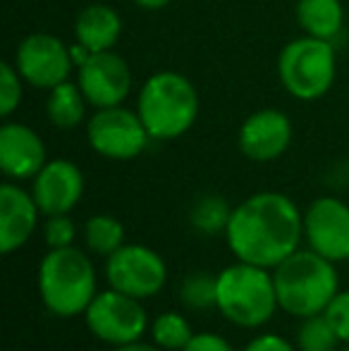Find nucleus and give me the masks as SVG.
Here are the masks:
<instances>
[{
  "label": "nucleus",
  "mask_w": 349,
  "mask_h": 351,
  "mask_svg": "<svg viewBox=\"0 0 349 351\" xmlns=\"http://www.w3.org/2000/svg\"><path fill=\"white\" fill-rule=\"evenodd\" d=\"M297 19L306 36L333 41L342 32L345 10H342L340 0H299Z\"/></svg>",
  "instance_id": "18"
},
{
  "label": "nucleus",
  "mask_w": 349,
  "mask_h": 351,
  "mask_svg": "<svg viewBox=\"0 0 349 351\" xmlns=\"http://www.w3.org/2000/svg\"><path fill=\"white\" fill-rule=\"evenodd\" d=\"M122 32V19L110 5L93 3L80 12L75 22L77 43H82L91 53L110 51Z\"/></svg>",
  "instance_id": "17"
},
{
  "label": "nucleus",
  "mask_w": 349,
  "mask_h": 351,
  "mask_svg": "<svg viewBox=\"0 0 349 351\" xmlns=\"http://www.w3.org/2000/svg\"><path fill=\"white\" fill-rule=\"evenodd\" d=\"M84 106H86V98L82 93L80 84H72L67 79V82L58 84V86H53L48 91L46 115L60 130H72L84 117Z\"/></svg>",
  "instance_id": "19"
},
{
  "label": "nucleus",
  "mask_w": 349,
  "mask_h": 351,
  "mask_svg": "<svg viewBox=\"0 0 349 351\" xmlns=\"http://www.w3.org/2000/svg\"><path fill=\"white\" fill-rule=\"evenodd\" d=\"M32 194L43 215H65L84 194V175L70 160H48L34 177Z\"/></svg>",
  "instance_id": "13"
},
{
  "label": "nucleus",
  "mask_w": 349,
  "mask_h": 351,
  "mask_svg": "<svg viewBox=\"0 0 349 351\" xmlns=\"http://www.w3.org/2000/svg\"><path fill=\"white\" fill-rule=\"evenodd\" d=\"M342 351H349V344H347V347H345V349H342Z\"/></svg>",
  "instance_id": "32"
},
{
  "label": "nucleus",
  "mask_w": 349,
  "mask_h": 351,
  "mask_svg": "<svg viewBox=\"0 0 349 351\" xmlns=\"http://www.w3.org/2000/svg\"><path fill=\"white\" fill-rule=\"evenodd\" d=\"M139 8H144V10H160V8H165L168 3H173V0H134Z\"/></svg>",
  "instance_id": "31"
},
{
  "label": "nucleus",
  "mask_w": 349,
  "mask_h": 351,
  "mask_svg": "<svg viewBox=\"0 0 349 351\" xmlns=\"http://www.w3.org/2000/svg\"><path fill=\"white\" fill-rule=\"evenodd\" d=\"M22 101V74L10 62L0 65V115L10 117Z\"/></svg>",
  "instance_id": "25"
},
{
  "label": "nucleus",
  "mask_w": 349,
  "mask_h": 351,
  "mask_svg": "<svg viewBox=\"0 0 349 351\" xmlns=\"http://www.w3.org/2000/svg\"><path fill=\"white\" fill-rule=\"evenodd\" d=\"M273 282L280 308L294 318L326 313L330 301L340 291L335 263L313 249H297L282 263L275 265Z\"/></svg>",
  "instance_id": "2"
},
{
  "label": "nucleus",
  "mask_w": 349,
  "mask_h": 351,
  "mask_svg": "<svg viewBox=\"0 0 349 351\" xmlns=\"http://www.w3.org/2000/svg\"><path fill=\"white\" fill-rule=\"evenodd\" d=\"M335 48L330 41L316 36L294 38L278 58L280 84L299 101H316L326 96L335 82Z\"/></svg>",
  "instance_id": "6"
},
{
  "label": "nucleus",
  "mask_w": 349,
  "mask_h": 351,
  "mask_svg": "<svg viewBox=\"0 0 349 351\" xmlns=\"http://www.w3.org/2000/svg\"><path fill=\"white\" fill-rule=\"evenodd\" d=\"M289 141H292V122L285 112L273 108L249 115L239 130V148L249 160H275L287 151Z\"/></svg>",
  "instance_id": "14"
},
{
  "label": "nucleus",
  "mask_w": 349,
  "mask_h": 351,
  "mask_svg": "<svg viewBox=\"0 0 349 351\" xmlns=\"http://www.w3.org/2000/svg\"><path fill=\"white\" fill-rule=\"evenodd\" d=\"M225 237L237 261L270 270L299 249L304 215L289 196L261 191L232 208Z\"/></svg>",
  "instance_id": "1"
},
{
  "label": "nucleus",
  "mask_w": 349,
  "mask_h": 351,
  "mask_svg": "<svg viewBox=\"0 0 349 351\" xmlns=\"http://www.w3.org/2000/svg\"><path fill=\"white\" fill-rule=\"evenodd\" d=\"M88 146L110 160H130L146 148L151 134L146 132L139 112L122 106L98 108L86 125Z\"/></svg>",
  "instance_id": "8"
},
{
  "label": "nucleus",
  "mask_w": 349,
  "mask_h": 351,
  "mask_svg": "<svg viewBox=\"0 0 349 351\" xmlns=\"http://www.w3.org/2000/svg\"><path fill=\"white\" fill-rule=\"evenodd\" d=\"M14 67L24 82L36 88H48L67 82L75 67L72 53L53 34H29L17 48Z\"/></svg>",
  "instance_id": "10"
},
{
  "label": "nucleus",
  "mask_w": 349,
  "mask_h": 351,
  "mask_svg": "<svg viewBox=\"0 0 349 351\" xmlns=\"http://www.w3.org/2000/svg\"><path fill=\"white\" fill-rule=\"evenodd\" d=\"M326 315L335 328L340 342L349 344V291H337V296L326 308Z\"/></svg>",
  "instance_id": "27"
},
{
  "label": "nucleus",
  "mask_w": 349,
  "mask_h": 351,
  "mask_svg": "<svg viewBox=\"0 0 349 351\" xmlns=\"http://www.w3.org/2000/svg\"><path fill=\"white\" fill-rule=\"evenodd\" d=\"M182 351H234V349H232V344H230L225 337H220V335L199 332L189 339V344H186Z\"/></svg>",
  "instance_id": "28"
},
{
  "label": "nucleus",
  "mask_w": 349,
  "mask_h": 351,
  "mask_svg": "<svg viewBox=\"0 0 349 351\" xmlns=\"http://www.w3.org/2000/svg\"><path fill=\"white\" fill-rule=\"evenodd\" d=\"M112 351H163L158 344H146V342H132V344H122V347H115Z\"/></svg>",
  "instance_id": "30"
},
{
  "label": "nucleus",
  "mask_w": 349,
  "mask_h": 351,
  "mask_svg": "<svg viewBox=\"0 0 349 351\" xmlns=\"http://www.w3.org/2000/svg\"><path fill=\"white\" fill-rule=\"evenodd\" d=\"M244 351H294V347L280 335H258L247 344Z\"/></svg>",
  "instance_id": "29"
},
{
  "label": "nucleus",
  "mask_w": 349,
  "mask_h": 351,
  "mask_svg": "<svg viewBox=\"0 0 349 351\" xmlns=\"http://www.w3.org/2000/svg\"><path fill=\"white\" fill-rule=\"evenodd\" d=\"M136 112L156 141H170L191 130L199 115V96L184 74L158 72L144 82Z\"/></svg>",
  "instance_id": "3"
},
{
  "label": "nucleus",
  "mask_w": 349,
  "mask_h": 351,
  "mask_svg": "<svg viewBox=\"0 0 349 351\" xmlns=\"http://www.w3.org/2000/svg\"><path fill=\"white\" fill-rule=\"evenodd\" d=\"M337 344H340V337L326 313L302 318V325L297 330L299 351H337Z\"/></svg>",
  "instance_id": "22"
},
{
  "label": "nucleus",
  "mask_w": 349,
  "mask_h": 351,
  "mask_svg": "<svg viewBox=\"0 0 349 351\" xmlns=\"http://www.w3.org/2000/svg\"><path fill=\"white\" fill-rule=\"evenodd\" d=\"M38 289L51 313L72 318L84 313L96 291V268L77 246L51 249L38 268Z\"/></svg>",
  "instance_id": "4"
},
{
  "label": "nucleus",
  "mask_w": 349,
  "mask_h": 351,
  "mask_svg": "<svg viewBox=\"0 0 349 351\" xmlns=\"http://www.w3.org/2000/svg\"><path fill=\"white\" fill-rule=\"evenodd\" d=\"M84 239L93 254L110 256L125 246V227L112 215H93L84 225Z\"/></svg>",
  "instance_id": "20"
},
{
  "label": "nucleus",
  "mask_w": 349,
  "mask_h": 351,
  "mask_svg": "<svg viewBox=\"0 0 349 351\" xmlns=\"http://www.w3.org/2000/svg\"><path fill=\"white\" fill-rule=\"evenodd\" d=\"M304 237L328 261H349V206L335 196H321L304 215Z\"/></svg>",
  "instance_id": "11"
},
{
  "label": "nucleus",
  "mask_w": 349,
  "mask_h": 351,
  "mask_svg": "<svg viewBox=\"0 0 349 351\" xmlns=\"http://www.w3.org/2000/svg\"><path fill=\"white\" fill-rule=\"evenodd\" d=\"M151 332H154V342L158 344L160 349H168V351H182L189 344V339L194 337L189 320L182 313H175V311L160 313L158 318L154 320Z\"/></svg>",
  "instance_id": "24"
},
{
  "label": "nucleus",
  "mask_w": 349,
  "mask_h": 351,
  "mask_svg": "<svg viewBox=\"0 0 349 351\" xmlns=\"http://www.w3.org/2000/svg\"><path fill=\"white\" fill-rule=\"evenodd\" d=\"M180 299L191 311H208L218 304V275L210 273H191L182 280Z\"/></svg>",
  "instance_id": "23"
},
{
  "label": "nucleus",
  "mask_w": 349,
  "mask_h": 351,
  "mask_svg": "<svg viewBox=\"0 0 349 351\" xmlns=\"http://www.w3.org/2000/svg\"><path fill=\"white\" fill-rule=\"evenodd\" d=\"M84 320L93 337L112 347L139 342L149 328V318L139 299L122 294L112 287L93 296L84 311Z\"/></svg>",
  "instance_id": "7"
},
{
  "label": "nucleus",
  "mask_w": 349,
  "mask_h": 351,
  "mask_svg": "<svg viewBox=\"0 0 349 351\" xmlns=\"http://www.w3.org/2000/svg\"><path fill=\"white\" fill-rule=\"evenodd\" d=\"M230 217H232V208H230L223 196H215V194H206L201 199H196V204L191 206L189 213L191 227L199 230L201 234L225 232L230 225Z\"/></svg>",
  "instance_id": "21"
},
{
  "label": "nucleus",
  "mask_w": 349,
  "mask_h": 351,
  "mask_svg": "<svg viewBox=\"0 0 349 351\" xmlns=\"http://www.w3.org/2000/svg\"><path fill=\"white\" fill-rule=\"evenodd\" d=\"M46 162V146L32 127L19 122L0 127V167L10 180H32Z\"/></svg>",
  "instance_id": "15"
},
{
  "label": "nucleus",
  "mask_w": 349,
  "mask_h": 351,
  "mask_svg": "<svg viewBox=\"0 0 349 351\" xmlns=\"http://www.w3.org/2000/svg\"><path fill=\"white\" fill-rule=\"evenodd\" d=\"M106 280L112 289L134 299H149L163 289L168 280L165 261L144 244H125L108 256Z\"/></svg>",
  "instance_id": "9"
},
{
  "label": "nucleus",
  "mask_w": 349,
  "mask_h": 351,
  "mask_svg": "<svg viewBox=\"0 0 349 351\" xmlns=\"http://www.w3.org/2000/svg\"><path fill=\"white\" fill-rule=\"evenodd\" d=\"M38 204L17 184L0 186V251L12 254L22 249L38 222Z\"/></svg>",
  "instance_id": "16"
},
{
  "label": "nucleus",
  "mask_w": 349,
  "mask_h": 351,
  "mask_svg": "<svg viewBox=\"0 0 349 351\" xmlns=\"http://www.w3.org/2000/svg\"><path fill=\"white\" fill-rule=\"evenodd\" d=\"M86 103L98 108H115L122 106L132 91V72L130 65L117 53L103 51L91 53L88 60L80 67L77 77Z\"/></svg>",
  "instance_id": "12"
},
{
  "label": "nucleus",
  "mask_w": 349,
  "mask_h": 351,
  "mask_svg": "<svg viewBox=\"0 0 349 351\" xmlns=\"http://www.w3.org/2000/svg\"><path fill=\"white\" fill-rule=\"evenodd\" d=\"M215 308L239 328H261L280 308L275 282L268 268L252 263H234L218 275Z\"/></svg>",
  "instance_id": "5"
},
{
  "label": "nucleus",
  "mask_w": 349,
  "mask_h": 351,
  "mask_svg": "<svg viewBox=\"0 0 349 351\" xmlns=\"http://www.w3.org/2000/svg\"><path fill=\"white\" fill-rule=\"evenodd\" d=\"M43 237H46V244L51 249H65V246H75L72 241L77 237V227L67 213L65 215H51L43 227Z\"/></svg>",
  "instance_id": "26"
}]
</instances>
